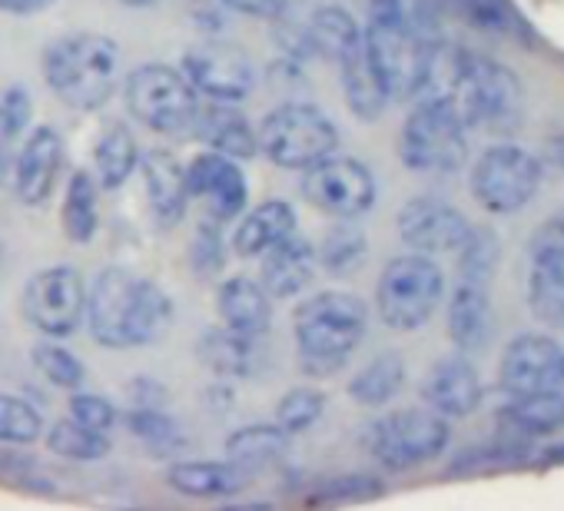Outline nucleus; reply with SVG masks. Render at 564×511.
Segmentation results:
<instances>
[{"instance_id":"44","label":"nucleus","mask_w":564,"mask_h":511,"mask_svg":"<svg viewBox=\"0 0 564 511\" xmlns=\"http://www.w3.org/2000/svg\"><path fill=\"white\" fill-rule=\"evenodd\" d=\"M219 226L216 219L203 216L196 232H193V246H189V263L196 270L199 280H213L223 273L226 267V246H223V236H219Z\"/></svg>"},{"instance_id":"30","label":"nucleus","mask_w":564,"mask_h":511,"mask_svg":"<svg viewBox=\"0 0 564 511\" xmlns=\"http://www.w3.org/2000/svg\"><path fill=\"white\" fill-rule=\"evenodd\" d=\"M290 442H293V435H286L275 422H252V425L236 428L226 438V458L232 465H239L242 471L256 475L265 465H272V461H279L282 455H286Z\"/></svg>"},{"instance_id":"19","label":"nucleus","mask_w":564,"mask_h":511,"mask_svg":"<svg viewBox=\"0 0 564 511\" xmlns=\"http://www.w3.org/2000/svg\"><path fill=\"white\" fill-rule=\"evenodd\" d=\"M259 283L272 300H293L310 290L319 273V252L316 242L300 236L296 229L282 236L259 256Z\"/></svg>"},{"instance_id":"26","label":"nucleus","mask_w":564,"mask_h":511,"mask_svg":"<svg viewBox=\"0 0 564 511\" xmlns=\"http://www.w3.org/2000/svg\"><path fill=\"white\" fill-rule=\"evenodd\" d=\"M296 229V209L286 199H265L252 206L232 229V252L239 260H259L282 236Z\"/></svg>"},{"instance_id":"23","label":"nucleus","mask_w":564,"mask_h":511,"mask_svg":"<svg viewBox=\"0 0 564 511\" xmlns=\"http://www.w3.org/2000/svg\"><path fill=\"white\" fill-rule=\"evenodd\" d=\"M189 133L209 150L232 156V160H252L259 153L256 130L246 120V113H239L232 104H223V100H209L206 107L199 104Z\"/></svg>"},{"instance_id":"22","label":"nucleus","mask_w":564,"mask_h":511,"mask_svg":"<svg viewBox=\"0 0 564 511\" xmlns=\"http://www.w3.org/2000/svg\"><path fill=\"white\" fill-rule=\"evenodd\" d=\"M140 173L147 186V203L156 226L173 229L186 216V166L170 150H147L140 153Z\"/></svg>"},{"instance_id":"50","label":"nucleus","mask_w":564,"mask_h":511,"mask_svg":"<svg viewBox=\"0 0 564 511\" xmlns=\"http://www.w3.org/2000/svg\"><path fill=\"white\" fill-rule=\"evenodd\" d=\"M18 140H24L21 133H14L4 120H0V189L8 186L11 173H14V160H18Z\"/></svg>"},{"instance_id":"24","label":"nucleus","mask_w":564,"mask_h":511,"mask_svg":"<svg viewBox=\"0 0 564 511\" xmlns=\"http://www.w3.org/2000/svg\"><path fill=\"white\" fill-rule=\"evenodd\" d=\"M216 309L223 326L242 333V336H265L272 329V296L262 290L259 280L249 276H229L216 290Z\"/></svg>"},{"instance_id":"9","label":"nucleus","mask_w":564,"mask_h":511,"mask_svg":"<svg viewBox=\"0 0 564 511\" xmlns=\"http://www.w3.org/2000/svg\"><path fill=\"white\" fill-rule=\"evenodd\" d=\"M127 110L153 133H189L196 110H199V94L186 80L183 70L166 67V64H143L137 67L127 84H123Z\"/></svg>"},{"instance_id":"48","label":"nucleus","mask_w":564,"mask_h":511,"mask_svg":"<svg viewBox=\"0 0 564 511\" xmlns=\"http://www.w3.org/2000/svg\"><path fill=\"white\" fill-rule=\"evenodd\" d=\"M31 117H34V100H31V94H28L21 84L8 87L4 97H0V120H4L14 133L24 137L28 127H31Z\"/></svg>"},{"instance_id":"54","label":"nucleus","mask_w":564,"mask_h":511,"mask_svg":"<svg viewBox=\"0 0 564 511\" xmlns=\"http://www.w3.org/2000/svg\"><path fill=\"white\" fill-rule=\"evenodd\" d=\"M8 263V246H4V236H0V270H4Z\"/></svg>"},{"instance_id":"53","label":"nucleus","mask_w":564,"mask_h":511,"mask_svg":"<svg viewBox=\"0 0 564 511\" xmlns=\"http://www.w3.org/2000/svg\"><path fill=\"white\" fill-rule=\"evenodd\" d=\"M120 4H127V8H150L153 0H120Z\"/></svg>"},{"instance_id":"40","label":"nucleus","mask_w":564,"mask_h":511,"mask_svg":"<svg viewBox=\"0 0 564 511\" xmlns=\"http://www.w3.org/2000/svg\"><path fill=\"white\" fill-rule=\"evenodd\" d=\"M31 359H34V369H37L51 385L67 389V392L84 389V379H87L84 362H80L70 349H64L57 339H51V336L41 339V343L31 349Z\"/></svg>"},{"instance_id":"28","label":"nucleus","mask_w":564,"mask_h":511,"mask_svg":"<svg viewBox=\"0 0 564 511\" xmlns=\"http://www.w3.org/2000/svg\"><path fill=\"white\" fill-rule=\"evenodd\" d=\"M249 471H242L239 465L226 461H176L166 471V481L173 491L186 494V498H229L239 494L249 485Z\"/></svg>"},{"instance_id":"49","label":"nucleus","mask_w":564,"mask_h":511,"mask_svg":"<svg viewBox=\"0 0 564 511\" xmlns=\"http://www.w3.org/2000/svg\"><path fill=\"white\" fill-rule=\"evenodd\" d=\"M223 4L246 18H256V21H282L286 18L290 0H223Z\"/></svg>"},{"instance_id":"42","label":"nucleus","mask_w":564,"mask_h":511,"mask_svg":"<svg viewBox=\"0 0 564 511\" xmlns=\"http://www.w3.org/2000/svg\"><path fill=\"white\" fill-rule=\"evenodd\" d=\"M44 435V415L21 395H0V442L31 445Z\"/></svg>"},{"instance_id":"52","label":"nucleus","mask_w":564,"mask_h":511,"mask_svg":"<svg viewBox=\"0 0 564 511\" xmlns=\"http://www.w3.org/2000/svg\"><path fill=\"white\" fill-rule=\"evenodd\" d=\"M54 4H57V0H0V11L14 14V18H34V14H44Z\"/></svg>"},{"instance_id":"41","label":"nucleus","mask_w":564,"mask_h":511,"mask_svg":"<svg viewBox=\"0 0 564 511\" xmlns=\"http://www.w3.org/2000/svg\"><path fill=\"white\" fill-rule=\"evenodd\" d=\"M326 412V395L313 385H296L275 405V425L286 435H303L310 432Z\"/></svg>"},{"instance_id":"37","label":"nucleus","mask_w":564,"mask_h":511,"mask_svg":"<svg viewBox=\"0 0 564 511\" xmlns=\"http://www.w3.org/2000/svg\"><path fill=\"white\" fill-rule=\"evenodd\" d=\"M316 252H319V270H326L329 276H352L366 263L369 242L356 219H339L323 236Z\"/></svg>"},{"instance_id":"18","label":"nucleus","mask_w":564,"mask_h":511,"mask_svg":"<svg viewBox=\"0 0 564 511\" xmlns=\"http://www.w3.org/2000/svg\"><path fill=\"white\" fill-rule=\"evenodd\" d=\"M468 232H471V222L448 199L415 196L399 209V236L415 252H425V256L458 252Z\"/></svg>"},{"instance_id":"7","label":"nucleus","mask_w":564,"mask_h":511,"mask_svg":"<svg viewBox=\"0 0 564 511\" xmlns=\"http://www.w3.org/2000/svg\"><path fill=\"white\" fill-rule=\"evenodd\" d=\"M259 150L282 170H306L339 150V127L313 104L290 100L262 117L256 130Z\"/></svg>"},{"instance_id":"27","label":"nucleus","mask_w":564,"mask_h":511,"mask_svg":"<svg viewBox=\"0 0 564 511\" xmlns=\"http://www.w3.org/2000/svg\"><path fill=\"white\" fill-rule=\"evenodd\" d=\"M199 362L216 376V379H249L259 366V349L252 336H242L229 326H213L199 336L196 343Z\"/></svg>"},{"instance_id":"14","label":"nucleus","mask_w":564,"mask_h":511,"mask_svg":"<svg viewBox=\"0 0 564 511\" xmlns=\"http://www.w3.org/2000/svg\"><path fill=\"white\" fill-rule=\"evenodd\" d=\"M524 300L538 323L564 326V216L547 219L531 236Z\"/></svg>"},{"instance_id":"36","label":"nucleus","mask_w":564,"mask_h":511,"mask_svg":"<svg viewBox=\"0 0 564 511\" xmlns=\"http://www.w3.org/2000/svg\"><path fill=\"white\" fill-rule=\"evenodd\" d=\"M123 422L133 432V438H140L160 458H170V455L186 448L183 425L163 405H130Z\"/></svg>"},{"instance_id":"29","label":"nucleus","mask_w":564,"mask_h":511,"mask_svg":"<svg viewBox=\"0 0 564 511\" xmlns=\"http://www.w3.org/2000/svg\"><path fill=\"white\" fill-rule=\"evenodd\" d=\"M498 422L524 438L551 435L564 428V392H524V395H505L498 405Z\"/></svg>"},{"instance_id":"21","label":"nucleus","mask_w":564,"mask_h":511,"mask_svg":"<svg viewBox=\"0 0 564 511\" xmlns=\"http://www.w3.org/2000/svg\"><path fill=\"white\" fill-rule=\"evenodd\" d=\"M422 402L448 422L465 418L481 405V379L465 352H452L425 372Z\"/></svg>"},{"instance_id":"11","label":"nucleus","mask_w":564,"mask_h":511,"mask_svg":"<svg viewBox=\"0 0 564 511\" xmlns=\"http://www.w3.org/2000/svg\"><path fill=\"white\" fill-rule=\"evenodd\" d=\"M362 41H366V57H369L386 97L389 100H415L435 41H429L409 28L376 21V18L366 21Z\"/></svg>"},{"instance_id":"12","label":"nucleus","mask_w":564,"mask_h":511,"mask_svg":"<svg viewBox=\"0 0 564 511\" xmlns=\"http://www.w3.org/2000/svg\"><path fill=\"white\" fill-rule=\"evenodd\" d=\"M376 176L356 156L329 153L303 170V196L339 219H359L376 206Z\"/></svg>"},{"instance_id":"51","label":"nucleus","mask_w":564,"mask_h":511,"mask_svg":"<svg viewBox=\"0 0 564 511\" xmlns=\"http://www.w3.org/2000/svg\"><path fill=\"white\" fill-rule=\"evenodd\" d=\"M130 405H166V389L160 382H153L150 376H137L127 385Z\"/></svg>"},{"instance_id":"45","label":"nucleus","mask_w":564,"mask_h":511,"mask_svg":"<svg viewBox=\"0 0 564 511\" xmlns=\"http://www.w3.org/2000/svg\"><path fill=\"white\" fill-rule=\"evenodd\" d=\"M70 418L80 422L84 428H94V432H110L117 425V405H110L104 395H94V392H70Z\"/></svg>"},{"instance_id":"25","label":"nucleus","mask_w":564,"mask_h":511,"mask_svg":"<svg viewBox=\"0 0 564 511\" xmlns=\"http://www.w3.org/2000/svg\"><path fill=\"white\" fill-rule=\"evenodd\" d=\"M495 326V309L485 283L462 280L448 300V339L458 352H478L488 346Z\"/></svg>"},{"instance_id":"13","label":"nucleus","mask_w":564,"mask_h":511,"mask_svg":"<svg viewBox=\"0 0 564 511\" xmlns=\"http://www.w3.org/2000/svg\"><path fill=\"white\" fill-rule=\"evenodd\" d=\"M24 316L51 339L77 333L87 316V286L80 273L74 267H47L34 273L24 286Z\"/></svg>"},{"instance_id":"46","label":"nucleus","mask_w":564,"mask_h":511,"mask_svg":"<svg viewBox=\"0 0 564 511\" xmlns=\"http://www.w3.org/2000/svg\"><path fill=\"white\" fill-rule=\"evenodd\" d=\"M452 8L471 28H481V31H491V34H501L511 24V14L505 8V0H452Z\"/></svg>"},{"instance_id":"47","label":"nucleus","mask_w":564,"mask_h":511,"mask_svg":"<svg viewBox=\"0 0 564 511\" xmlns=\"http://www.w3.org/2000/svg\"><path fill=\"white\" fill-rule=\"evenodd\" d=\"M379 481L369 478V475H349V478H333L319 488V501H362V498H372L379 494Z\"/></svg>"},{"instance_id":"2","label":"nucleus","mask_w":564,"mask_h":511,"mask_svg":"<svg viewBox=\"0 0 564 511\" xmlns=\"http://www.w3.org/2000/svg\"><path fill=\"white\" fill-rule=\"evenodd\" d=\"M173 323V300L147 276L123 267L104 270L87 290L90 336L107 349H137L156 343Z\"/></svg>"},{"instance_id":"38","label":"nucleus","mask_w":564,"mask_h":511,"mask_svg":"<svg viewBox=\"0 0 564 511\" xmlns=\"http://www.w3.org/2000/svg\"><path fill=\"white\" fill-rule=\"evenodd\" d=\"M47 448L57 455V458H67V461H100L107 458L110 452V438L104 432H94V428H84L80 422H74L70 415L54 422L51 432H47Z\"/></svg>"},{"instance_id":"5","label":"nucleus","mask_w":564,"mask_h":511,"mask_svg":"<svg viewBox=\"0 0 564 511\" xmlns=\"http://www.w3.org/2000/svg\"><path fill=\"white\" fill-rule=\"evenodd\" d=\"M445 300V273L425 252H402L386 263L376 286L379 319L395 333L422 329Z\"/></svg>"},{"instance_id":"31","label":"nucleus","mask_w":564,"mask_h":511,"mask_svg":"<svg viewBox=\"0 0 564 511\" xmlns=\"http://www.w3.org/2000/svg\"><path fill=\"white\" fill-rule=\"evenodd\" d=\"M140 166V146L127 123L110 120L94 143V173L104 189H120Z\"/></svg>"},{"instance_id":"32","label":"nucleus","mask_w":564,"mask_h":511,"mask_svg":"<svg viewBox=\"0 0 564 511\" xmlns=\"http://www.w3.org/2000/svg\"><path fill=\"white\" fill-rule=\"evenodd\" d=\"M306 31H310L313 47H316V57H326L333 64L346 61L349 54H356L362 47V28H359V21L346 8H339V4L319 8L310 18Z\"/></svg>"},{"instance_id":"15","label":"nucleus","mask_w":564,"mask_h":511,"mask_svg":"<svg viewBox=\"0 0 564 511\" xmlns=\"http://www.w3.org/2000/svg\"><path fill=\"white\" fill-rule=\"evenodd\" d=\"M498 385L505 395L564 392V346L544 333L514 336L501 352Z\"/></svg>"},{"instance_id":"16","label":"nucleus","mask_w":564,"mask_h":511,"mask_svg":"<svg viewBox=\"0 0 564 511\" xmlns=\"http://www.w3.org/2000/svg\"><path fill=\"white\" fill-rule=\"evenodd\" d=\"M183 74L203 94L206 100L239 104L256 87V67L246 51L223 44V41H203L183 54Z\"/></svg>"},{"instance_id":"33","label":"nucleus","mask_w":564,"mask_h":511,"mask_svg":"<svg viewBox=\"0 0 564 511\" xmlns=\"http://www.w3.org/2000/svg\"><path fill=\"white\" fill-rule=\"evenodd\" d=\"M97 189H100V183L87 170H77L67 183V193L61 203V226H64V236L77 246H87L97 236V226H100Z\"/></svg>"},{"instance_id":"34","label":"nucleus","mask_w":564,"mask_h":511,"mask_svg":"<svg viewBox=\"0 0 564 511\" xmlns=\"http://www.w3.org/2000/svg\"><path fill=\"white\" fill-rule=\"evenodd\" d=\"M405 389V359L395 349L379 352L372 362H366L352 379H349V395L366 405V409H379L389 405L399 392Z\"/></svg>"},{"instance_id":"4","label":"nucleus","mask_w":564,"mask_h":511,"mask_svg":"<svg viewBox=\"0 0 564 511\" xmlns=\"http://www.w3.org/2000/svg\"><path fill=\"white\" fill-rule=\"evenodd\" d=\"M41 70L57 100L80 113H94L117 90L120 47L100 34H67L44 51Z\"/></svg>"},{"instance_id":"20","label":"nucleus","mask_w":564,"mask_h":511,"mask_svg":"<svg viewBox=\"0 0 564 511\" xmlns=\"http://www.w3.org/2000/svg\"><path fill=\"white\" fill-rule=\"evenodd\" d=\"M64 163V143L54 127H34L18 146L14 160V193L24 206H41L51 199L57 173Z\"/></svg>"},{"instance_id":"6","label":"nucleus","mask_w":564,"mask_h":511,"mask_svg":"<svg viewBox=\"0 0 564 511\" xmlns=\"http://www.w3.org/2000/svg\"><path fill=\"white\" fill-rule=\"evenodd\" d=\"M448 442V418L432 412L429 405L386 412L362 432V448L389 471H409L415 465H425L438 458Z\"/></svg>"},{"instance_id":"39","label":"nucleus","mask_w":564,"mask_h":511,"mask_svg":"<svg viewBox=\"0 0 564 511\" xmlns=\"http://www.w3.org/2000/svg\"><path fill=\"white\" fill-rule=\"evenodd\" d=\"M369 18L409 28V31L429 37V41L442 37L435 0H369Z\"/></svg>"},{"instance_id":"8","label":"nucleus","mask_w":564,"mask_h":511,"mask_svg":"<svg viewBox=\"0 0 564 511\" xmlns=\"http://www.w3.org/2000/svg\"><path fill=\"white\" fill-rule=\"evenodd\" d=\"M399 156L412 173L452 176L468 160V127L442 100H419L402 123Z\"/></svg>"},{"instance_id":"3","label":"nucleus","mask_w":564,"mask_h":511,"mask_svg":"<svg viewBox=\"0 0 564 511\" xmlns=\"http://www.w3.org/2000/svg\"><path fill=\"white\" fill-rule=\"evenodd\" d=\"M369 329V306L356 293H319L313 300H303L293 313V336L300 366L313 379L336 376Z\"/></svg>"},{"instance_id":"17","label":"nucleus","mask_w":564,"mask_h":511,"mask_svg":"<svg viewBox=\"0 0 564 511\" xmlns=\"http://www.w3.org/2000/svg\"><path fill=\"white\" fill-rule=\"evenodd\" d=\"M186 193L203 206V216L216 222H229L242 216L249 199V183L239 160L206 150L186 166Z\"/></svg>"},{"instance_id":"1","label":"nucleus","mask_w":564,"mask_h":511,"mask_svg":"<svg viewBox=\"0 0 564 511\" xmlns=\"http://www.w3.org/2000/svg\"><path fill=\"white\" fill-rule=\"evenodd\" d=\"M415 100H442L462 117L468 130L495 133L518 127L524 113L521 84L505 64L445 41L432 44Z\"/></svg>"},{"instance_id":"35","label":"nucleus","mask_w":564,"mask_h":511,"mask_svg":"<svg viewBox=\"0 0 564 511\" xmlns=\"http://www.w3.org/2000/svg\"><path fill=\"white\" fill-rule=\"evenodd\" d=\"M336 67H339V77H343V94H346L349 110L359 120H366V123L379 120L386 104H389V97H386V90H382V84H379L369 57H366V41H362V47L356 54H349Z\"/></svg>"},{"instance_id":"10","label":"nucleus","mask_w":564,"mask_h":511,"mask_svg":"<svg viewBox=\"0 0 564 511\" xmlns=\"http://www.w3.org/2000/svg\"><path fill=\"white\" fill-rule=\"evenodd\" d=\"M541 176L544 166L531 150L518 143H495L471 166V196L485 213L508 216L534 199Z\"/></svg>"},{"instance_id":"43","label":"nucleus","mask_w":564,"mask_h":511,"mask_svg":"<svg viewBox=\"0 0 564 511\" xmlns=\"http://www.w3.org/2000/svg\"><path fill=\"white\" fill-rule=\"evenodd\" d=\"M458 270H462V280L488 286V280L498 270V236L491 229L471 226L468 239L458 249Z\"/></svg>"}]
</instances>
